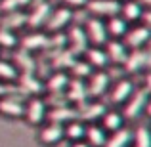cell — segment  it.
<instances>
[{
  "instance_id": "1",
  "label": "cell",
  "mask_w": 151,
  "mask_h": 147,
  "mask_svg": "<svg viewBox=\"0 0 151 147\" xmlns=\"http://www.w3.org/2000/svg\"><path fill=\"white\" fill-rule=\"evenodd\" d=\"M48 101H46L44 96H33L29 99H25V118L31 126H40L46 122V117H48Z\"/></svg>"
},
{
  "instance_id": "2",
  "label": "cell",
  "mask_w": 151,
  "mask_h": 147,
  "mask_svg": "<svg viewBox=\"0 0 151 147\" xmlns=\"http://www.w3.org/2000/svg\"><path fill=\"white\" fill-rule=\"evenodd\" d=\"M149 98L151 96L144 88H136V92L132 94V98L121 107L122 117H124L126 120H136V118H140L142 115L145 113V105H147Z\"/></svg>"
},
{
  "instance_id": "3",
  "label": "cell",
  "mask_w": 151,
  "mask_h": 147,
  "mask_svg": "<svg viewBox=\"0 0 151 147\" xmlns=\"http://www.w3.org/2000/svg\"><path fill=\"white\" fill-rule=\"evenodd\" d=\"M136 92V84H134L132 78L128 77H122L119 80H115L109 88V103L113 107H122L130 98L132 94Z\"/></svg>"
},
{
  "instance_id": "4",
  "label": "cell",
  "mask_w": 151,
  "mask_h": 147,
  "mask_svg": "<svg viewBox=\"0 0 151 147\" xmlns=\"http://www.w3.org/2000/svg\"><path fill=\"white\" fill-rule=\"evenodd\" d=\"M54 8L50 6V2H40V4H33L25 10V15H27V27L31 31H42L46 27L50 19V14Z\"/></svg>"
},
{
  "instance_id": "5",
  "label": "cell",
  "mask_w": 151,
  "mask_h": 147,
  "mask_svg": "<svg viewBox=\"0 0 151 147\" xmlns=\"http://www.w3.org/2000/svg\"><path fill=\"white\" fill-rule=\"evenodd\" d=\"M15 88L21 96H44L46 94V86H44V80L38 77L37 73H21L15 82Z\"/></svg>"
},
{
  "instance_id": "6",
  "label": "cell",
  "mask_w": 151,
  "mask_h": 147,
  "mask_svg": "<svg viewBox=\"0 0 151 147\" xmlns=\"http://www.w3.org/2000/svg\"><path fill=\"white\" fill-rule=\"evenodd\" d=\"M73 19H75V11L69 10L65 6H59L54 8L50 14V19L46 23V33H61V31H67L71 25H73Z\"/></svg>"
},
{
  "instance_id": "7",
  "label": "cell",
  "mask_w": 151,
  "mask_h": 147,
  "mask_svg": "<svg viewBox=\"0 0 151 147\" xmlns=\"http://www.w3.org/2000/svg\"><path fill=\"white\" fill-rule=\"evenodd\" d=\"M19 48L37 54V52L50 50V33L46 31H29L27 34L19 37Z\"/></svg>"
},
{
  "instance_id": "8",
  "label": "cell",
  "mask_w": 151,
  "mask_h": 147,
  "mask_svg": "<svg viewBox=\"0 0 151 147\" xmlns=\"http://www.w3.org/2000/svg\"><path fill=\"white\" fill-rule=\"evenodd\" d=\"M84 31H86V34H88L90 46H105L107 40H109L105 19H101V17L90 15V17L86 19V23H84Z\"/></svg>"
},
{
  "instance_id": "9",
  "label": "cell",
  "mask_w": 151,
  "mask_h": 147,
  "mask_svg": "<svg viewBox=\"0 0 151 147\" xmlns=\"http://www.w3.org/2000/svg\"><path fill=\"white\" fill-rule=\"evenodd\" d=\"M38 143L44 147H55L58 143H61L65 140V130H63V124H58V122H48L38 126Z\"/></svg>"
},
{
  "instance_id": "10",
  "label": "cell",
  "mask_w": 151,
  "mask_h": 147,
  "mask_svg": "<svg viewBox=\"0 0 151 147\" xmlns=\"http://www.w3.org/2000/svg\"><path fill=\"white\" fill-rule=\"evenodd\" d=\"M0 115L6 118H23V115H25V98L19 92L0 98Z\"/></svg>"
},
{
  "instance_id": "11",
  "label": "cell",
  "mask_w": 151,
  "mask_h": 147,
  "mask_svg": "<svg viewBox=\"0 0 151 147\" xmlns=\"http://www.w3.org/2000/svg\"><path fill=\"white\" fill-rule=\"evenodd\" d=\"M122 40L128 46V50H144L151 42V31L142 23H136V25H130L128 33L124 34Z\"/></svg>"
},
{
  "instance_id": "12",
  "label": "cell",
  "mask_w": 151,
  "mask_h": 147,
  "mask_svg": "<svg viewBox=\"0 0 151 147\" xmlns=\"http://www.w3.org/2000/svg\"><path fill=\"white\" fill-rule=\"evenodd\" d=\"M67 34V48H69L73 54L81 55L88 50L90 46V40H88V34L84 31V25H71L69 29L65 31Z\"/></svg>"
},
{
  "instance_id": "13",
  "label": "cell",
  "mask_w": 151,
  "mask_h": 147,
  "mask_svg": "<svg viewBox=\"0 0 151 147\" xmlns=\"http://www.w3.org/2000/svg\"><path fill=\"white\" fill-rule=\"evenodd\" d=\"M121 4L122 0H88L84 10H88L90 15H94V17L109 19L121 14Z\"/></svg>"
},
{
  "instance_id": "14",
  "label": "cell",
  "mask_w": 151,
  "mask_h": 147,
  "mask_svg": "<svg viewBox=\"0 0 151 147\" xmlns=\"http://www.w3.org/2000/svg\"><path fill=\"white\" fill-rule=\"evenodd\" d=\"M86 84H88L90 99H101L111 88V75L107 73V69L105 71H94L88 77Z\"/></svg>"
},
{
  "instance_id": "15",
  "label": "cell",
  "mask_w": 151,
  "mask_h": 147,
  "mask_svg": "<svg viewBox=\"0 0 151 147\" xmlns=\"http://www.w3.org/2000/svg\"><path fill=\"white\" fill-rule=\"evenodd\" d=\"M63 96H65L67 103H71V105H75V107L84 105L86 101H90V94H88V84H86V80L71 77V82H69V86H67V90H65Z\"/></svg>"
},
{
  "instance_id": "16",
  "label": "cell",
  "mask_w": 151,
  "mask_h": 147,
  "mask_svg": "<svg viewBox=\"0 0 151 147\" xmlns=\"http://www.w3.org/2000/svg\"><path fill=\"white\" fill-rule=\"evenodd\" d=\"M78 118V107L71 105V103H63V105H54L48 109V117L46 120L48 122H58V124L65 126L67 122Z\"/></svg>"
},
{
  "instance_id": "17",
  "label": "cell",
  "mask_w": 151,
  "mask_h": 147,
  "mask_svg": "<svg viewBox=\"0 0 151 147\" xmlns=\"http://www.w3.org/2000/svg\"><path fill=\"white\" fill-rule=\"evenodd\" d=\"M71 82V75L67 71H52L50 77L44 80V86H46V96H61L65 94L67 86Z\"/></svg>"
},
{
  "instance_id": "18",
  "label": "cell",
  "mask_w": 151,
  "mask_h": 147,
  "mask_svg": "<svg viewBox=\"0 0 151 147\" xmlns=\"http://www.w3.org/2000/svg\"><path fill=\"white\" fill-rule=\"evenodd\" d=\"M105 111H107V105L103 101H100V99H90L84 105L78 107V118L84 120L86 124H90V122H100L101 117L105 115Z\"/></svg>"
},
{
  "instance_id": "19",
  "label": "cell",
  "mask_w": 151,
  "mask_h": 147,
  "mask_svg": "<svg viewBox=\"0 0 151 147\" xmlns=\"http://www.w3.org/2000/svg\"><path fill=\"white\" fill-rule=\"evenodd\" d=\"M46 55H48V59H50V65H52V69L54 71H67L69 73V69L73 67V63L77 61L81 55H77V54H73L69 48H65V50H61V52H44Z\"/></svg>"
},
{
  "instance_id": "20",
  "label": "cell",
  "mask_w": 151,
  "mask_h": 147,
  "mask_svg": "<svg viewBox=\"0 0 151 147\" xmlns=\"http://www.w3.org/2000/svg\"><path fill=\"white\" fill-rule=\"evenodd\" d=\"M103 48H105V54H107V57H109V61L113 63V65H122V63L126 61V57H128V54H130L128 46H126L124 40H121V38H109Z\"/></svg>"
},
{
  "instance_id": "21",
  "label": "cell",
  "mask_w": 151,
  "mask_h": 147,
  "mask_svg": "<svg viewBox=\"0 0 151 147\" xmlns=\"http://www.w3.org/2000/svg\"><path fill=\"white\" fill-rule=\"evenodd\" d=\"M12 63L17 67L19 73H37V69H38V61L35 59V54H31V52H27L23 48L14 50Z\"/></svg>"
},
{
  "instance_id": "22",
  "label": "cell",
  "mask_w": 151,
  "mask_h": 147,
  "mask_svg": "<svg viewBox=\"0 0 151 147\" xmlns=\"http://www.w3.org/2000/svg\"><path fill=\"white\" fill-rule=\"evenodd\" d=\"M82 57L88 61V65L92 67L94 71H105L111 63L103 46H88V50L82 54Z\"/></svg>"
},
{
  "instance_id": "23",
  "label": "cell",
  "mask_w": 151,
  "mask_h": 147,
  "mask_svg": "<svg viewBox=\"0 0 151 147\" xmlns=\"http://www.w3.org/2000/svg\"><path fill=\"white\" fill-rule=\"evenodd\" d=\"M144 8L140 6L138 0H122L121 4V17L124 19L128 25H136V23H142V15H144Z\"/></svg>"
},
{
  "instance_id": "24",
  "label": "cell",
  "mask_w": 151,
  "mask_h": 147,
  "mask_svg": "<svg viewBox=\"0 0 151 147\" xmlns=\"http://www.w3.org/2000/svg\"><path fill=\"white\" fill-rule=\"evenodd\" d=\"M100 124L105 128L107 134H111V132H115V130H121L122 126H126V118L122 117L121 109L115 107V109H107L105 111V115L101 117Z\"/></svg>"
},
{
  "instance_id": "25",
  "label": "cell",
  "mask_w": 151,
  "mask_h": 147,
  "mask_svg": "<svg viewBox=\"0 0 151 147\" xmlns=\"http://www.w3.org/2000/svg\"><path fill=\"white\" fill-rule=\"evenodd\" d=\"M107 136H109V134L105 132V128H103L100 122H90V124H86L84 140L88 141L90 147H105Z\"/></svg>"
},
{
  "instance_id": "26",
  "label": "cell",
  "mask_w": 151,
  "mask_h": 147,
  "mask_svg": "<svg viewBox=\"0 0 151 147\" xmlns=\"http://www.w3.org/2000/svg\"><path fill=\"white\" fill-rule=\"evenodd\" d=\"M124 67V73L128 75H136V73H142L145 71V48L144 50H130L126 61L122 63Z\"/></svg>"
},
{
  "instance_id": "27",
  "label": "cell",
  "mask_w": 151,
  "mask_h": 147,
  "mask_svg": "<svg viewBox=\"0 0 151 147\" xmlns=\"http://www.w3.org/2000/svg\"><path fill=\"white\" fill-rule=\"evenodd\" d=\"M105 147H132V128L122 126L121 130H115L107 136Z\"/></svg>"
},
{
  "instance_id": "28",
  "label": "cell",
  "mask_w": 151,
  "mask_h": 147,
  "mask_svg": "<svg viewBox=\"0 0 151 147\" xmlns=\"http://www.w3.org/2000/svg\"><path fill=\"white\" fill-rule=\"evenodd\" d=\"M0 27L4 29H10L17 33L19 29L27 27V15L25 11H12V14H2L0 17Z\"/></svg>"
},
{
  "instance_id": "29",
  "label": "cell",
  "mask_w": 151,
  "mask_h": 147,
  "mask_svg": "<svg viewBox=\"0 0 151 147\" xmlns=\"http://www.w3.org/2000/svg\"><path fill=\"white\" fill-rule=\"evenodd\" d=\"M63 130H65V140L69 141V143L81 141V140H84V136H86V122L81 120V118H75V120L67 122V124L63 126Z\"/></svg>"
},
{
  "instance_id": "30",
  "label": "cell",
  "mask_w": 151,
  "mask_h": 147,
  "mask_svg": "<svg viewBox=\"0 0 151 147\" xmlns=\"http://www.w3.org/2000/svg\"><path fill=\"white\" fill-rule=\"evenodd\" d=\"M105 25H107V33H109V38H124V34L128 33L130 25L121 17V15H113V17L105 19Z\"/></svg>"
},
{
  "instance_id": "31",
  "label": "cell",
  "mask_w": 151,
  "mask_h": 147,
  "mask_svg": "<svg viewBox=\"0 0 151 147\" xmlns=\"http://www.w3.org/2000/svg\"><path fill=\"white\" fill-rule=\"evenodd\" d=\"M19 71L10 59H2L0 57V82H6V84H15L19 78Z\"/></svg>"
},
{
  "instance_id": "32",
  "label": "cell",
  "mask_w": 151,
  "mask_h": 147,
  "mask_svg": "<svg viewBox=\"0 0 151 147\" xmlns=\"http://www.w3.org/2000/svg\"><path fill=\"white\" fill-rule=\"evenodd\" d=\"M132 145L134 147H151V126L138 124L132 130Z\"/></svg>"
},
{
  "instance_id": "33",
  "label": "cell",
  "mask_w": 151,
  "mask_h": 147,
  "mask_svg": "<svg viewBox=\"0 0 151 147\" xmlns=\"http://www.w3.org/2000/svg\"><path fill=\"white\" fill-rule=\"evenodd\" d=\"M94 73V69L88 65V61H86L84 57H78L77 61L73 63V67L69 69V75L73 78H82V80H88V77Z\"/></svg>"
},
{
  "instance_id": "34",
  "label": "cell",
  "mask_w": 151,
  "mask_h": 147,
  "mask_svg": "<svg viewBox=\"0 0 151 147\" xmlns=\"http://www.w3.org/2000/svg\"><path fill=\"white\" fill-rule=\"evenodd\" d=\"M0 48L4 50H15L19 48V37L15 31H10V29H4L0 27Z\"/></svg>"
},
{
  "instance_id": "35",
  "label": "cell",
  "mask_w": 151,
  "mask_h": 147,
  "mask_svg": "<svg viewBox=\"0 0 151 147\" xmlns=\"http://www.w3.org/2000/svg\"><path fill=\"white\" fill-rule=\"evenodd\" d=\"M29 8V0H0V14L25 11Z\"/></svg>"
},
{
  "instance_id": "36",
  "label": "cell",
  "mask_w": 151,
  "mask_h": 147,
  "mask_svg": "<svg viewBox=\"0 0 151 147\" xmlns=\"http://www.w3.org/2000/svg\"><path fill=\"white\" fill-rule=\"evenodd\" d=\"M67 48V34L65 31L50 34V52H61Z\"/></svg>"
},
{
  "instance_id": "37",
  "label": "cell",
  "mask_w": 151,
  "mask_h": 147,
  "mask_svg": "<svg viewBox=\"0 0 151 147\" xmlns=\"http://www.w3.org/2000/svg\"><path fill=\"white\" fill-rule=\"evenodd\" d=\"M86 4H88V0H61V6L69 8V10H84Z\"/></svg>"
},
{
  "instance_id": "38",
  "label": "cell",
  "mask_w": 151,
  "mask_h": 147,
  "mask_svg": "<svg viewBox=\"0 0 151 147\" xmlns=\"http://www.w3.org/2000/svg\"><path fill=\"white\" fill-rule=\"evenodd\" d=\"M15 92H17V88H15L14 84H6V82H0V98L10 96V94H15Z\"/></svg>"
},
{
  "instance_id": "39",
  "label": "cell",
  "mask_w": 151,
  "mask_h": 147,
  "mask_svg": "<svg viewBox=\"0 0 151 147\" xmlns=\"http://www.w3.org/2000/svg\"><path fill=\"white\" fill-rule=\"evenodd\" d=\"M142 88H144L145 92L151 96V71H147V73H145V77H144V86H142Z\"/></svg>"
},
{
  "instance_id": "40",
  "label": "cell",
  "mask_w": 151,
  "mask_h": 147,
  "mask_svg": "<svg viewBox=\"0 0 151 147\" xmlns=\"http://www.w3.org/2000/svg\"><path fill=\"white\" fill-rule=\"evenodd\" d=\"M142 25H145L151 31V10H145L144 15H142Z\"/></svg>"
},
{
  "instance_id": "41",
  "label": "cell",
  "mask_w": 151,
  "mask_h": 147,
  "mask_svg": "<svg viewBox=\"0 0 151 147\" xmlns=\"http://www.w3.org/2000/svg\"><path fill=\"white\" fill-rule=\"evenodd\" d=\"M69 147H90V145H88L86 140H81V141H73V143H69Z\"/></svg>"
},
{
  "instance_id": "42",
  "label": "cell",
  "mask_w": 151,
  "mask_h": 147,
  "mask_svg": "<svg viewBox=\"0 0 151 147\" xmlns=\"http://www.w3.org/2000/svg\"><path fill=\"white\" fill-rule=\"evenodd\" d=\"M138 2H140V6L144 10H151V0H138Z\"/></svg>"
},
{
  "instance_id": "43",
  "label": "cell",
  "mask_w": 151,
  "mask_h": 147,
  "mask_svg": "<svg viewBox=\"0 0 151 147\" xmlns=\"http://www.w3.org/2000/svg\"><path fill=\"white\" fill-rule=\"evenodd\" d=\"M144 115H147V117L151 118V98H149V101H147V105H145V113Z\"/></svg>"
},
{
  "instance_id": "44",
  "label": "cell",
  "mask_w": 151,
  "mask_h": 147,
  "mask_svg": "<svg viewBox=\"0 0 151 147\" xmlns=\"http://www.w3.org/2000/svg\"><path fill=\"white\" fill-rule=\"evenodd\" d=\"M40 2H46V0H29V6H33V4H40Z\"/></svg>"
}]
</instances>
